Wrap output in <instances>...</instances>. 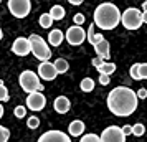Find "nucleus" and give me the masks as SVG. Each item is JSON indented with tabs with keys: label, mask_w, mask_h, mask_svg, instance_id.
Masks as SVG:
<instances>
[{
	"label": "nucleus",
	"mask_w": 147,
	"mask_h": 142,
	"mask_svg": "<svg viewBox=\"0 0 147 142\" xmlns=\"http://www.w3.org/2000/svg\"><path fill=\"white\" fill-rule=\"evenodd\" d=\"M137 94L127 86H117L107 94V109L117 117H127L137 109Z\"/></svg>",
	"instance_id": "obj_1"
},
{
	"label": "nucleus",
	"mask_w": 147,
	"mask_h": 142,
	"mask_svg": "<svg viewBox=\"0 0 147 142\" xmlns=\"http://www.w3.org/2000/svg\"><path fill=\"white\" fill-rule=\"evenodd\" d=\"M121 23V12L111 2H104L94 10V27L101 30H114Z\"/></svg>",
	"instance_id": "obj_2"
},
{
	"label": "nucleus",
	"mask_w": 147,
	"mask_h": 142,
	"mask_svg": "<svg viewBox=\"0 0 147 142\" xmlns=\"http://www.w3.org/2000/svg\"><path fill=\"white\" fill-rule=\"evenodd\" d=\"M18 83H20L22 89H23L25 93H28V94H32V93H41L43 88H45V86L41 84L38 75L33 73V71H30V69H25L23 73H20Z\"/></svg>",
	"instance_id": "obj_3"
},
{
	"label": "nucleus",
	"mask_w": 147,
	"mask_h": 142,
	"mask_svg": "<svg viewBox=\"0 0 147 142\" xmlns=\"http://www.w3.org/2000/svg\"><path fill=\"white\" fill-rule=\"evenodd\" d=\"M28 41H30V46H32V53H33V56L36 60H40L41 63H45V61H48L51 58V50H50L48 43L41 36H38V35H30Z\"/></svg>",
	"instance_id": "obj_4"
},
{
	"label": "nucleus",
	"mask_w": 147,
	"mask_h": 142,
	"mask_svg": "<svg viewBox=\"0 0 147 142\" xmlns=\"http://www.w3.org/2000/svg\"><path fill=\"white\" fill-rule=\"evenodd\" d=\"M121 23L124 25L126 30H139L142 23V12L136 7H129L124 10V13H121Z\"/></svg>",
	"instance_id": "obj_5"
},
{
	"label": "nucleus",
	"mask_w": 147,
	"mask_h": 142,
	"mask_svg": "<svg viewBox=\"0 0 147 142\" xmlns=\"http://www.w3.org/2000/svg\"><path fill=\"white\" fill-rule=\"evenodd\" d=\"M8 12L15 18H25L32 12V2L30 0H8Z\"/></svg>",
	"instance_id": "obj_6"
},
{
	"label": "nucleus",
	"mask_w": 147,
	"mask_h": 142,
	"mask_svg": "<svg viewBox=\"0 0 147 142\" xmlns=\"http://www.w3.org/2000/svg\"><path fill=\"white\" fill-rule=\"evenodd\" d=\"M99 139H101V142H126V135L122 134L121 127L109 126V127H106L102 131Z\"/></svg>",
	"instance_id": "obj_7"
},
{
	"label": "nucleus",
	"mask_w": 147,
	"mask_h": 142,
	"mask_svg": "<svg viewBox=\"0 0 147 142\" xmlns=\"http://www.w3.org/2000/svg\"><path fill=\"white\" fill-rule=\"evenodd\" d=\"M84 40H86V32H84L81 27L73 25V27L68 28V32H66V41L69 43V45H73V46H80Z\"/></svg>",
	"instance_id": "obj_8"
},
{
	"label": "nucleus",
	"mask_w": 147,
	"mask_h": 142,
	"mask_svg": "<svg viewBox=\"0 0 147 142\" xmlns=\"http://www.w3.org/2000/svg\"><path fill=\"white\" fill-rule=\"evenodd\" d=\"M36 142H73V141L69 139V135L66 132L53 129V131H47L45 134H41Z\"/></svg>",
	"instance_id": "obj_9"
},
{
	"label": "nucleus",
	"mask_w": 147,
	"mask_h": 142,
	"mask_svg": "<svg viewBox=\"0 0 147 142\" xmlns=\"http://www.w3.org/2000/svg\"><path fill=\"white\" fill-rule=\"evenodd\" d=\"M47 106V98L43 93H32V94H28L27 98V108L30 111H35V112H38L41 109Z\"/></svg>",
	"instance_id": "obj_10"
},
{
	"label": "nucleus",
	"mask_w": 147,
	"mask_h": 142,
	"mask_svg": "<svg viewBox=\"0 0 147 142\" xmlns=\"http://www.w3.org/2000/svg\"><path fill=\"white\" fill-rule=\"evenodd\" d=\"M12 53L17 56H27L28 53H32V46H30L28 38H25V36L15 38L13 45H12Z\"/></svg>",
	"instance_id": "obj_11"
},
{
	"label": "nucleus",
	"mask_w": 147,
	"mask_h": 142,
	"mask_svg": "<svg viewBox=\"0 0 147 142\" xmlns=\"http://www.w3.org/2000/svg\"><path fill=\"white\" fill-rule=\"evenodd\" d=\"M56 76L58 75H56V71H55L53 63L45 61V63H40V65H38V78L45 79V81H53Z\"/></svg>",
	"instance_id": "obj_12"
},
{
	"label": "nucleus",
	"mask_w": 147,
	"mask_h": 142,
	"mask_svg": "<svg viewBox=\"0 0 147 142\" xmlns=\"http://www.w3.org/2000/svg\"><path fill=\"white\" fill-rule=\"evenodd\" d=\"M53 108L58 114H66L69 111V108H71V102H69V99L66 96H58L53 102Z\"/></svg>",
	"instance_id": "obj_13"
},
{
	"label": "nucleus",
	"mask_w": 147,
	"mask_h": 142,
	"mask_svg": "<svg viewBox=\"0 0 147 142\" xmlns=\"http://www.w3.org/2000/svg\"><path fill=\"white\" fill-rule=\"evenodd\" d=\"M109 41L107 40H102L101 43H98L96 46H94V51H96V55H98V58L99 60H102L104 63H106V60H109Z\"/></svg>",
	"instance_id": "obj_14"
},
{
	"label": "nucleus",
	"mask_w": 147,
	"mask_h": 142,
	"mask_svg": "<svg viewBox=\"0 0 147 142\" xmlns=\"http://www.w3.org/2000/svg\"><path fill=\"white\" fill-rule=\"evenodd\" d=\"M84 122L80 121V119H76V121H71L69 122V126H68V132H69V135L71 137H80V135H83V132H84Z\"/></svg>",
	"instance_id": "obj_15"
},
{
	"label": "nucleus",
	"mask_w": 147,
	"mask_h": 142,
	"mask_svg": "<svg viewBox=\"0 0 147 142\" xmlns=\"http://www.w3.org/2000/svg\"><path fill=\"white\" fill-rule=\"evenodd\" d=\"M65 40V33L58 30V28H55L51 30L50 33H48V43H50V46H60L61 43Z\"/></svg>",
	"instance_id": "obj_16"
},
{
	"label": "nucleus",
	"mask_w": 147,
	"mask_h": 142,
	"mask_svg": "<svg viewBox=\"0 0 147 142\" xmlns=\"http://www.w3.org/2000/svg\"><path fill=\"white\" fill-rule=\"evenodd\" d=\"M86 40L93 45V46H96L98 43H101V41L104 40V36L101 33H96L94 32V23H91L89 25V28H88V32H86Z\"/></svg>",
	"instance_id": "obj_17"
},
{
	"label": "nucleus",
	"mask_w": 147,
	"mask_h": 142,
	"mask_svg": "<svg viewBox=\"0 0 147 142\" xmlns=\"http://www.w3.org/2000/svg\"><path fill=\"white\" fill-rule=\"evenodd\" d=\"M50 17H51V20L56 22V20H63L65 18V15H66V12H65V7H61V5H53V7L50 8Z\"/></svg>",
	"instance_id": "obj_18"
},
{
	"label": "nucleus",
	"mask_w": 147,
	"mask_h": 142,
	"mask_svg": "<svg viewBox=\"0 0 147 142\" xmlns=\"http://www.w3.org/2000/svg\"><path fill=\"white\" fill-rule=\"evenodd\" d=\"M53 66H55L56 75H65L68 69H69V63H68L65 58H58V60H55Z\"/></svg>",
	"instance_id": "obj_19"
},
{
	"label": "nucleus",
	"mask_w": 147,
	"mask_h": 142,
	"mask_svg": "<svg viewBox=\"0 0 147 142\" xmlns=\"http://www.w3.org/2000/svg\"><path fill=\"white\" fill-rule=\"evenodd\" d=\"M114 71H116V65H114V63H109V61L102 63V65L98 68V73H99V75H106V76H111Z\"/></svg>",
	"instance_id": "obj_20"
},
{
	"label": "nucleus",
	"mask_w": 147,
	"mask_h": 142,
	"mask_svg": "<svg viewBox=\"0 0 147 142\" xmlns=\"http://www.w3.org/2000/svg\"><path fill=\"white\" fill-rule=\"evenodd\" d=\"M80 88H81L83 93H91V91L94 89V79L93 78H84V79L81 81Z\"/></svg>",
	"instance_id": "obj_21"
},
{
	"label": "nucleus",
	"mask_w": 147,
	"mask_h": 142,
	"mask_svg": "<svg viewBox=\"0 0 147 142\" xmlns=\"http://www.w3.org/2000/svg\"><path fill=\"white\" fill-rule=\"evenodd\" d=\"M38 23H40L41 28H50L51 25H53V20H51V17H50L48 13H41Z\"/></svg>",
	"instance_id": "obj_22"
},
{
	"label": "nucleus",
	"mask_w": 147,
	"mask_h": 142,
	"mask_svg": "<svg viewBox=\"0 0 147 142\" xmlns=\"http://www.w3.org/2000/svg\"><path fill=\"white\" fill-rule=\"evenodd\" d=\"M132 134L136 135V137L144 135V134H146V126H144V124H140V122L134 124V126H132Z\"/></svg>",
	"instance_id": "obj_23"
},
{
	"label": "nucleus",
	"mask_w": 147,
	"mask_h": 142,
	"mask_svg": "<svg viewBox=\"0 0 147 142\" xmlns=\"http://www.w3.org/2000/svg\"><path fill=\"white\" fill-rule=\"evenodd\" d=\"M129 73H131V78H132V79L139 81L140 79V76H139V63H134L132 66H131V69H129Z\"/></svg>",
	"instance_id": "obj_24"
},
{
	"label": "nucleus",
	"mask_w": 147,
	"mask_h": 142,
	"mask_svg": "<svg viewBox=\"0 0 147 142\" xmlns=\"http://www.w3.org/2000/svg\"><path fill=\"white\" fill-rule=\"evenodd\" d=\"M8 101V89L3 86V81L0 79V102Z\"/></svg>",
	"instance_id": "obj_25"
},
{
	"label": "nucleus",
	"mask_w": 147,
	"mask_h": 142,
	"mask_svg": "<svg viewBox=\"0 0 147 142\" xmlns=\"http://www.w3.org/2000/svg\"><path fill=\"white\" fill-rule=\"evenodd\" d=\"M80 142H101V139H99V135H96V134H84L80 139Z\"/></svg>",
	"instance_id": "obj_26"
},
{
	"label": "nucleus",
	"mask_w": 147,
	"mask_h": 142,
	"mask_svg": "<svg viewBox=\"0 0 147 142\" xmlns=\"http://www.w3.org/2000/svg\"><path fill=\"white\" fill-rule=\"evenodd\" d=\"M27 126L33 131V129H36L38 126H40V119H38L36 116H30V117H28V121H27Z\"/></svg>",
	"instance_id": "obj_27"
},
{
	"label": "nucleus",
	"mask_w": 147,
	"mask_h": 142,
	"mask_svg": "<svg viewBox=\"0 0 147 142\" xmlns=\"http://www.w3.org/2000/svg\"><path fill=\"white\" fill-rule=\"evenodd\" d=\"M10 139V131L3 126H0V142H8Z\"/></svg>",
	"instance_id": "obj_28"
},
{
	"label": "nucleus",
	"mask_w": 147,
	"mask_h": 142,
	"mask_svg": "<svg viewBox=\"0 0 147 142\" xmlns=\"http://www.w3.org/2000/svg\"><path fill=\"white\" fill-rule=\"evenodd\" d=\"M13 114H15V117H18V119H23V117L27 116V108H25V106H17L15 111H13Z\"/></svg>",
	"instance_id": "obj_29"
},
{
	"label": "nucleus",
	"mask_w": 147,
	"mask_h": 142,
	"mask_svg": "<svg viewBox=\"0 0 147 142\" xmlns=\"http://www.w3.org/2000/svg\"><path fill=\"white\" fill-rule=\"evenodd\" d=\"M139 76L140 79H147V63H139Z\"/></svg>",
	"instance_id": "obj_30"
},
{
	"label": "nucleus",
	"mask_w": 147,
	"mask_h": 142,
	"mask_svg": "<svg viewBox=\"0 0 147 142\" xmlns=\"http://www.w3.org/2000/svg\"><path fill=\"white\" fill-rule=\"evenodd\" d=\"M73 22L76 23V27H81V25L84 23V15H83V13H76L73 17Z\"/></svg>",
	"instance_id": "obj_31"
},
{
	"label": "nucleus",
	"mask_w": 147,
	"mask_h": 142,
	"mask_svg": "<svg viewBox=\"0 0 147 142\" xmlns=\"http://www.w3.org/2000/svg\"><path fill=\"white\" fill-rule=\"evenodd\" d=\"M109 81H111V76L99 75V84H102V86H106V84H109Z\"/></svg>",
	"instance_id": "obj_32"
},
{
	"label": "nucleus",
	"mask_w": 147,
	"mask_h": 142,
	"mask_svg": "<svg viewBox=\"0 0 147 142\" xmlns=\"http://www.w3.org/2000/svg\"><path fill=\"white\" fill-rule=\"evenodd\" d=\"M136 94H137V99H146V98H147V89L146 88H140Z\"/></svg>",
	"instance_id": "obj_33"
},
{
	"label": "nucleus",
	"mask_w": 147,
	"mask_h": 142,
	"mask_svg": "<svg viewBox=\"0 0 147 142\" xmlns=\"http://www.w3.org/2000/svg\"><path fill=\"white\" fill-rule=\"evenodd\" d=\"M121 131H122V134L127 137V135L132 134V126H124V127H121Z\"/></svg>",
	"instance_id": "obj_34"
},
{
	"label": "nucleus",
	"mask_w": 147,
	"mask_h": 142,
	"mask_svg": "<svg viewBox=\"0 0 147 142\" xmlns=\"http://www.w3.org/2000/svg\"><path fill=\"white\" fill-rule=\"evenodd\" d=\"M91 63H93V66H94V68H99L101 65L104 63V61H102V60H99V58H94V60H91Z\"/></svg>",
	"instance_id": "obj_35"
},
{
	"label": "nucleus",
	"mask_w": 147,
	"mask_h": 142,
	"mask_svg": "<svg viewBox=\"0 0 147 142\" xmlns=\"http://www.w3.org/2000/svg\"><path fill=\"white\" fill-rule=\"evenodd\" d=\"M69 3H71V5H81L83 2H81V0H69Z\"/></svg>",
	"instance_id": "obj_36"
},
{
	"label": "nucleus",
	"mask_w": 147,
	"mask_h": 142,
	"mask_svg": "<svg viewBox=\"0 0 147 142\" xmlns=\"http://www.w3.org/2000/svg\"><path fill=\"white\" fill-rule=\"evenodd\" d=\"M142 23H147V13L142 12Z\"/></svg>",
	"instance_id": "obj_37"
},
{
	"label": "nucleus",
	"mask_w": 147,
	"mask_h": 142,
	"mask_svg": "<svg viewBox=\"0 0 147 142\" xmlns=\"http://www.w3.org/2000/svg\"><path fill=\"white\" fill-rule=\"evenodd\" d=\"M142 12H146V13H147V0L142 3Z\"/></svg>",
	"instance_id": "obj_38"
},
{
	"label": "nucleus",
	"mask_w": 147,
	"mask_h": 142,
	"mask_svg": "<svg viewBox=\"0 0 147 142\" xmlns=\"http://www.w3.org/2000/svg\"><path fill=\"white\" fill-rule=\"evenodd\" d=\"M3 112H5V109H3V106L0 104V119H2V116H3Z\"/></svg>",
	"instance_id": "obj_39"
},
{
	"label": "nucleus",
	"mask_w": 147,
	"mask_h": 142,
	"mask_svg": "<svg viewBox=\"0 0 147 142\" xmlns=\"http://www.w3.org/2000/svg\"><path fill=\"white\" fill-rule=\"evenodd\" d=\"M3 38V32H2V28H0V40Z\"/></svg>",
	"instance_id": "obj_40"
}]
</instances>
